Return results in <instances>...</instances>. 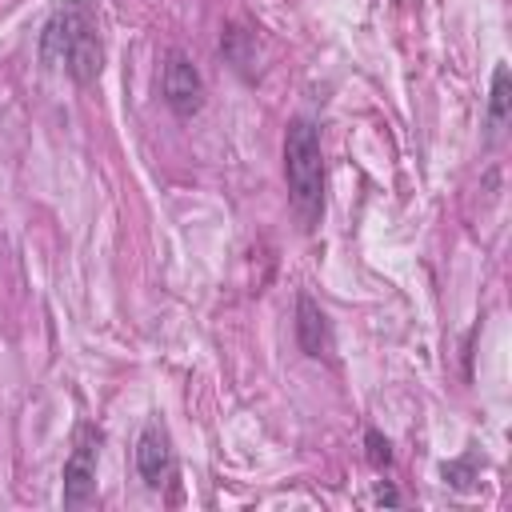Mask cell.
<instances>
[{
  "instance_id": "3957f363",
  "label": "cell",
  "mask_w": 512,
  "mask_h": 512,
  "mask_svg": "<svg viewBox=\"0 0 512 512\" xmlns=\"http://www.w3.org/2000/svg\"><path fill=\"white\" fill-rule=\"evenodd\" d=\"M100 428L96 424H80L76 428V444L64 460V492L60 504L64 508H84L96 496V460H100Z\"/></svg>"
},
{
  "instance_id": "30bf717a",
  "label": "cell",
  "mask_w": 512,
  "mask_h": 512,
  "mask_svg": "<svg viewBox=\"0 0 512 512\" xmlns=\"http://www.w3.org/2000/svg\"><path fill=\"white\" fill-rule=\"evenodd\" d=\"M376 500H380V504H392V508H396V504H400V492H396L392 484H380V488H376Z\"/></svg>"
},
{
  "instance_id": "9c48e42d",
  "label": "cell",
  "mask_w": 512,
  "mask_h": 512,
  "mask_svg": "<svg viewBox=\"0 0 512 512\" xmlns=\"http://www.w3.org/2000/svg\"><path fill=\"white\" fill-rule=\"evenodd\" d=\"M472 464H476V456H464V460H452V464H444L440 472H444V480H448V484H456V488H468V484H472Z\"/></svg>"
},
{
  "instance_id": "6da1fadb",
  "label": "cell",
  "mask_w": 512,
  "mask_h": 512,
  "mask_svg": "<svg viewBox=\"0 0 512 512\" xmlns=\"http://www.w3.org/2000/svg\"><path fill=\"white\" fill-rule=\"evenodd\" d=\"M40 64L60 68L72 84L88 88L104 72V40H100V16L92 0H64L48 12L40 28Z\"/></svg>"
},
{
  "instance_id": "7a4b0ae2",
  "label": "cell",
  "mask_w": 512,
  "mask_h": 512,
  "mask_svg": "<svg viewBox=\"0 0 512 512\" xmlns=\"http://www.w3.org/2000/svg\"><path fill=\"white\" fill-rule=\"evenodd\" d=\"M284 184L296 220L312 232L324 216V152L320 128L308 116H296L284 132Z\"/></svg>"
},
{
  "instance_id": "8992f818",
  "label": "cell",
  "mask_w": 512,
  "mask_h": 512,
  "mask_svg": "<svg viewBox=\"0 0 512 512\" xmlns=\"http://www.w3.org/2000/svg\"><path fill=\"white\" fill-rule=\"evenodd\" d=\"M296 344L312 360H328L332 356V324H328L324 308L308 292L296 296Z\"/></svg>"
},
{
  "instance_id": "52a82bcc",
  "label": "cell",
  "mask_w": 512,
  "mask_h": 512,
  "mask_svg": "<svg viewBox=\"0 0 512 512\" xmlns=\"http://www.w3.org/2000/svg\"><path fill=\"white\" fill-rule=\"evenodd\" d=\"M508 108H512V76H508V64L500 60L492 68V96H488V144L500 140L504 124H508Z\"/></svg>"
},
{
  "instance_id": "ba28073f",
  "label": "cell",
  "mask_w": 512,
  "mask_h": 512,
  "mask_svg": "<svg viewBox=\"0 0 512 512\" xmlns=\"http://www.w3.org/2000/svg\"><path fill=\"white\" fill-rule=\"evenodd\" d=\"M364 444H368V460H372V468H388V464H392V444H388L376 428L364 432Z\"/></svg>"
},
{
  "instance_id": "277c9868",
  "label": "cell",
  "mask_w": 512,
  "mask_h": 512,
  "mask_svg": "<svg viewBox=\"0 0 512 512\" xmlns=\"http://www.w3.org/2000/svg\"><path fill=\"white\" fill-rule=\"evenodd\" d=\"M160 92H164V104L172 108V116H180V120H192L204 108V76L184 48H172L164 56Z\"/></svg>"
},
{
  "instance_id": "5b68a950",
  "label": "cell",
  "mask_w": 512,
  "mask_h": 512,
  "mask_svg": "<svg viewBox=\"0 0 512 512\" xmlns=\"http://www.w3.org/2000/svg\"><path fill=\"white\" fill-rule=\"evenodd\" d=\"M172 468H176V460H172V436H168V424L160 420V416H152L144 428H140V436H136V472H140V480H144V488H164L168 480H172Z\"/></svg>"
}]
</instances>
